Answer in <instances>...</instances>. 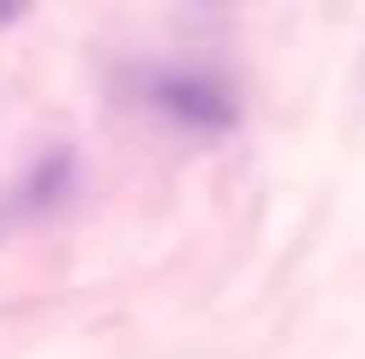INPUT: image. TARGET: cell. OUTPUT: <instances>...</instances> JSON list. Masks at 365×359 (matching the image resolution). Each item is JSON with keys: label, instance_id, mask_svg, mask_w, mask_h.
Here are the masks:
<instances>
[{"label": "cell", "instance_id": "cell-1", "mask_svg": "<svg viewBox=\"0 0 365 359\" xmlns=\"http://www.w3.org/2000/svg\"><path fill=\"white\" fill-rule=\"evenodd\" d=\"M144 102L168 120V126L197 132V138H222V132L240 126L234 84L216 78L210 66H186V60H174V66H150L144 72Z\"/></svg>", "mask_w": 365, "mask_h": 359}, {"label": "cell", "instance_id": "cell-2", "mask_svg": "<svg viewBox=\"0 0 365 359\" xmlns=\"http://www.w3.org/2000/svg\"><path fill=\"white\" fill-rule=\"evenodd\" d=\"M72 186H78V168H72V156H66V150H48V156H42L36 168L24 174V186H19V209H54Z\"/></svg>", "mask_w": 365, "mask_h": 359}]
</instances>
